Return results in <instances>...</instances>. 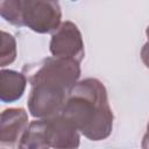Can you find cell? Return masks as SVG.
Segmentation results:
<instances>
[{
  "instance_id": "obj_1",
  "label": "cell",
  "mask_w": 149,
  "mask_h": 149,
  "mask_svg": "<svg viewBox=\"0 0 149 149\" xmlns=\"http://www.w3.org/2000/svg\"><path fill=\"white\" fill-rule=\"evenodd\" d=\"M79 63L61 57H50L26 66L31 91L29 112L35 118H52L62 113L71 88L79 77Z\"/></svg>"
},
{
  "instance_id": "obj_2",
  "label": "cell",
  "mask_w": 149,
  "mask_h": 149,
  "mask_svg": "<svg viewBox=\"0 0 149 149\" xmlns=\"http://www.w3.org/2000/svg\"><path fill=\"white\" fill-rule=\"evenodd\" d=\"M93 141L106 139L113 127V114L104 85L93 78L77 83L61 113Z\"/></svg>"
},
{
  "instance_id": "obj_3",
  "label": "cell",
  "mask_w": 149,
  "mask_h": 149,
  "mask_svg": "<svg viewBox=\"0 0 149 149\" xmlns=\"http://www.w3.org/2000/svg\"><path fill=\"white\" fill-rule=\"evenodd\" d=\"M1 16L16 26H27L37 33L57 30L61 8L55 1H2Z\"/></svg>"
},
{
  "instance_id": "obj_4",
  "label": "cell",
  "mask_w": 149,
  "mask_h": 149,
  "mask_svg": "<svg viewBox=\"0 0 149 149\" xmlns=\"http://www.w3.org/2000/svg\"><path fill=\"white\" fill-rule=\"evenodd\" d=\"M42 130L49 147L55 149H77L79 135L77 127L62 114L41 120Z\"/></svg>"
},
{
  "instance_id": "obj_5",
  "label": "cell",
  "mask_w": 149,
  "mask_h": 149,
  "mask_svg": "<svg viewBox=\"0 0 149 149\" xmlns=\"http://www.w3.org/2000/svg\"><path fill=\"white\" fill-rule=\"evenodd\" d=\"M50 51L54 57L69 58L78 63L84 57L81 35L72 22H64L52 35Z\"/></svg>"
},
{
  "instance_id": "obj_6",
  "label": "cell",
  "mask_w": 149,
  "mask_h": 149,
  "mask_svg": "<svg viewBox=\"0 0 149 149\" xmlns=\"http://www.w3.org/2000/svg\"><path fill=\"white\" fill-rule=\"evenodd\" d=\"M28 116L22 108L6 109L1 114V142L14 143L28 128Z\"/></svg>"
},
{
  "instance_id": "obj_7",
  "label": "cell",
  "mask_w": 149,
  "mask_h": 149,
  "mask_svg": "<svg viewBox=\"0 0 149 149\" xmlns=\"http://www.w3.org/2000/svg\"><path fill=\"white\" fill-rule=\"evenodd\" d=\"M26 77L10 70H2L0 74V97L3 102L19 99L26 87Z\"/></svg>"
},
{
  "instance_id": "obj_8",
  "label": "cell",
  "mask_w": 149,
  "mask_h": 149,
  "mask_svg": "<svg viewBox=\"0 0 149 149\" xmlns=\"http://www.w3.org/2000/svg\"><path fill=\"white\" fill-rule=\"evenodd\" d=\"M49 144L44 137L41 120L33 121L24 130L20 139L19 149H49Z\"/></svg>"
},
{
  "instance_id": "obj_9",
  "label": "cell",
  "mask_w": 149,
  "mask_h": 149,
  "mask_svg": "<svg viewBox=\"0 0 149 149\" xmlns=\"http://www.w3.org/2000/svg\"><path fill=\"white\" fill-rule=\"evenodd\" d=\"M142 149H149V133H147L142 141Z\"/></svg>"
},
{
  "instance_id": "obj_10",
  "label": "cell",
  "mask_w": 149,
  "mask_h": 149,
  "mask_svg": "<svg viewBox=\"0 0 149 149\" xmlns=\"http://www.w3.org/2000/svg\"><path fill=\"white\" fill-rule=\"evenodd\" d=\"M147 35H148V40H149V27L147 28ZM149 43V42H148Z\"/></svg>"
},
{
  "instance_id": "obj_11",
  "label": "cell",
  "mask_w": 149,
  "mask_h": 149,
  "mask_svg": "<svg viewBox=\"0 0 149 149\" xmlns=\"http://www.w3.org/2000/svg\"><path fill=\"white\" fill-rule=\"evenodd\" d=\"M148 133H149V125H148Z\"/></svg>"
}]
</instances>
